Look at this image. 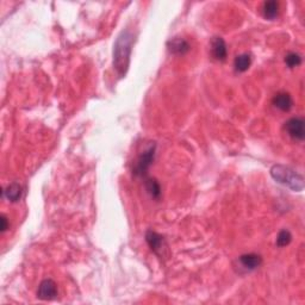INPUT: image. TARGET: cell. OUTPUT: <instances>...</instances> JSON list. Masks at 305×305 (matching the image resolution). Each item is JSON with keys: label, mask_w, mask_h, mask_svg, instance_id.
Segmentation results:
<instances>
[{"label": "cell", "mask_w": 305, "mask_h": 305, "mask_svg": "<svg viewBox=\"0 0 305 305\" xmlns=\"http://www.w3.org/2000/svg\"><path fill=\"white\" fill-rule=\"evenodd\" d=\"M134 43V35L132 31L126 30L118 36L114 48V68L120 76L126 74L130 64V56H132Z\"/></svg>", "instance_id": "obj_1"}, {"label": "cell", "mask_w": 305, "mask_h": 305, "mask_svg": "<svg viewBox=\"0 0 305 305\" xmlns=\"http://www.w3.org/2000/svg\"><path fill=\"white\" fill-rule=\"evenodd\" d=\"M270 176L276 182L288 186L294 192H300L304 188V178L300 173L288 166L276 164L270 168Z\"/></svg>", "instance_id": "obj_2"}, {"label": "cell", "mask_w": 305, "mask_h": 305, "mask_svg": "<svg viewBox=\"0 0 305 305\" xmlns=\"http://www.w3.org/2000/svg\"><path fill=\"white\" fill-rule=\"evenodd\" d=\"M155 149H156V146L152 144L150 147L146 149V150L140 155L138 162H136L135 167H134V174H135V176H142L147 173L149 167L152 166V161H154Z\"/></svg>", "instance_id": "obj_3"}, {"label": "cell", "mask_w": 305, "mask_h": 305, "mask_svg": "<svg viewBox=\"0 0 305 305\" xmlns=\"http://www.w3.org/2000/svg\"><path fill=\"white\" fill-rule=\"evenodd\" d=\"M285 130L288 136L296 141H303L305 138L304 120L300 117H294L285 123Z\"/></svg>", "instance_id": "obj_4"}, {"label": "cell", "mask_w": 305, "mask_h": 305, "mask_svg": "<svg viewBox=\"0 0 305 305\" xmlns=\"http://www.w3.org/2000/svg\"><path fill=\"white\" fill-rule=\"evenodd\" d=\"M37 297L42 300H52L58 297V286L52 279H44L38 286Z\"/></svg>", "instance_id": "obj_5"}, {"label": "cell", "mask_w": 305, "mask_h": 305, "mask_svg": "<svg viewBox=\"0 0 305 305\" xmlns=\"http://www.w3.org/2000/svg\"><path fill=\"white\" fill-rule=\"evenodd\" d=\"M146 241L154 253L162 256L164 252L166 250V242H164L162 236L152 232V230H148L147 234H146Z\"/></svg>", "instance_id": "obj_6"}, {"label": "cell", "mask_w": 305, "mask_h": 305, "mask_svg": "<svg viewBox=\"0 0 305 305\" xmlns=\"http://www.w3.org/2000/svg\"><path fill=\"white\" fill-rule=\"evenodd\" d=\"M211 52H212L214 58L218 61H224L228 55V49H226V43L222 37H214L211 41Z\"/></svg>", "instance_id": "obj_7"}, {"label": "cell", "mask_w": 305, "mask_h": 305, "mask_svg": "<svg viewBox=\"0 0 305 305\" xmlns=\"http://www.w3.org/2000/svg\"><path fill=\"white\" fill-rule=\"evenodd\" d=\"M167 46L168 50L176 55H184L190 50L188 42L185 38H182V37H174V38L167 43Z\"/></svg>", "instance_id": "obj_8"}, {"label": "cell", "mask_w": 305, "mask_h": 305, "mask_svg": "<svg viewBox=\"0 0 305 305\" xmlns=\"http://www.w3.org/2000/svg\"><path fill=\"white\" fill-rule=\"evenodd\" d=\"M273 105L282 111H290L294 106V99L288 93L279 92L273 97Z\"/></svg>", "instance_id": "obj_9"}, {"label": "cell", "mask_w": 305, "mask_h": 305, "mask_svg": "<svg viewBox=\"0 0 305 305\" xmlns=\"http://www.w3.org/2000/svg\"><path fill=\"white\" fill-rule=\"evenodd\" d=\"M240 264H241V266L244 267V270H256L258 267L261 266V264H262V258L254 253L244 254L240 256Z\"/></svg>", "instance_id": "obj_10"}, {"label": "cell", "mask_w": 305, "mask_h": 305, "mask_svg": "<svg viewBox=\"0 0 305 305\" xmlns=\"http://www.w3.org/2000/svg\"><path fill=\"white\" fill-rule=\"evenodd\" d=\"M22 194H23V188L18 182H12L8 188H5L4 196L6 199L12 202V203H16L22 198Z\"/></svg>", "instance_id": "obj_11"}, {"label": "cell", "mask_w": 305, "mask_h": 305, "mask_svg": "<svg viewBox=\"0 0 305 305\" xmlns=\"http://www.w3.org/2000/svg\"><path fill=\"white\" fill-rule=\"evenodd\" d=\"M279 14V2L276 0H270V2H266L264 4V16L267 20H273L278 17Z\"/></svg>", "instance_id": "obj_12"}, {"label": "cell", "mask_w": 305, "mask_h": 305, "mask_svg": "<svg viewBox=\"0 0 305 305\" xmlns=\"http://www.w3.org/2000/svg\"><path fill=\"white\" fill-rule=\"evenodd\" d=\"M146 190L152 198L154 199H160L161 197V186L156 179L149 178L146 180Z\"/></svg>", "instance_id": "obj_13"}, {"label": "cell", "mask_w": 305, "mask_h": 305, "mask_svg": "<svg viewBox=\"0 0 305 305\" xmlns=\"http://www.w3.org/2000/svg\"><path fill=\"white\" fill-rule=\"evenodd\" d=\"M252 64V58L250 54H241L238 55L235 58L234 66L238 72H246Z\"/></svg>", "instance_id": "obj_14"}, {"label": "cell", "mask_w": 305, "mask_h": 305, "mask_svg": "<svg viewBox=\"0 0 305 305\" xmlns=\"http://www.w3.org/2000/svg\"><path fill=\"white\" fill-rule=\"evenodd\" d=\"M292 241V235L288 230H282L279 232L278 236H276V244L278 247H286L288 244H290V242Z\"/></svg>", "instance_id": "obj_15"}, {"label": "cell", "mask_w": 305, "mask_h": 305, "mask_svg": "<svg viewBox=\"0 0 305 305\" xmlns=\"http://www.w3.org/2000/svg\"><path fill=\"white\" fill-rule=\"evenodd\" d=\"M285 64L290 68L298 67L302 64L300 55L297 54V52H288V54L285 56Z\"/></svg>", "instance_id": "obj_16"}, {"label": "cell", "mask_w": 305, "mask_h": 305, "mask_svg": "<svg viewBox=\"0 0 305 305\" xmlns=\"http://www.w3.org/2000/svg\"><path fill=\"white\" fill-rule=\"evenodd\" d=\"M2 232H6V229H8V218H6L5 216H2Z\"/></svg>", "instance_id": "obj_17"}]
</instances>
